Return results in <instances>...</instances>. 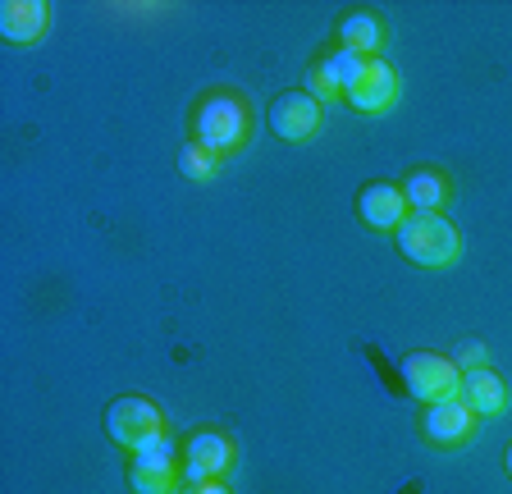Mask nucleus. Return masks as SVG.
I'll return each instance as SVG.
<instances>
[{
	"label": "nucleus",
	"mask_w": 512,
	"mask_h": 494,
	"mask_svg": "<svg viewBox=\"0 0 512 494\" xmlns=\"http://www.w3.org/2000/svg\"><path fill=\"white\" fill-rule=\"evenodd\" d=\"M192 129H197L192 142H202V147L215 151V156H234V151L247 142V133H252V110H247V101L238 97L234 87H220V92L197 101Z\"/></svg>",
	"instance_id": "f257e3e1"
},
{
	"label": "nucleus",
	"mask_w": 512,
	"mask_h": 494,
	"mask_svg": "<svg viewBox=\"0 0 512 494\" xmlns=\"http://www.w3.org/2000/svg\"><path fill=\"white\" fill-rule=\"evenodd\" d=\"M394 243L407 261L416 266H453L462 252V234L444 211H407V220L394 229Z\"/></svg>",
	"instance_id": "f03ea898"
},
{
	"label": "nucleus",
	"mask_w": 512,
	"mask_h": 494,
	"mask_svg": "<svg viewBox=\"0 0 512 494\" xmlns=\"http://www.w3.org/2000/svg\"><path fill=\"white\" fill-rule=\"evenodd\" d=\"M106 435L119 449L138 453L142 444L165 435V412H160V403H151V398H142V394H124L106 408Z\"/></svg>",
	"instance_id": "7ed1b4c3"
},
{
	"label": "nucleus",
	"mask_w": 512,
	"mask_h": 494,
	"mask_svg": "<svg viewBox=\"0 0 512 494\" xmlns=\"http://www.w3.org/2000/svg\"><path fill=\"white\" fill-rule=\"evenodd\" d=\"M403 385H407V394L421 398V403H444V398H458L462 371L453 357L421 348V353L403 357Z\"/></svg>",
	"instance_id": "20e7f679"
},
{
	"label": "nucleus",
	"mask_w": 512,
	"mask_h": 494,
	"mask_svg": "<svg viewBox=\"0 0 512 494\" xmlns=\"http://www.w3.org/2000/svg\"><path fill=\"white\" fill-rule=\"evenodd\" d=\"M320 115H325V106L311 97L307 87H288V92H279V97L270 101L266 124H270V133L284 142H307V138H316Z\"/></svg>",
	"instance_id": "39448f33"
},
{
	"label": "nucleus",
	"mask_w": 512,
	"mask_h": 494,
	"mask_svg": "<svg viewBox=\"0 0 512 494\" xmlns=\"http://www.w3.org/2000/svg\"><path fill=\"white\" fill-rule=\"evenodd\" d=\"M238 449L224 430H192L188 444H183V485H202L215 481L234 467Z\"/></svg>",
	"instance_id": "423d86ee"
},
{
	"label": "nucleus",
	"mask_w": 512,
	"mask_h": 494,
	"mask_svg": "<svg viewBox=\"0 0 512 494\" xmlns=\"http://www.w3.org/2000/svg\"><path fill=\"white\" fill-rule=\"evenodd\" d=\"M480 417L462 403V398H444V403H426L421 412V435H426L435 449H458L476 435Z\"/></svg>",
	"instance_id": "0eeeda50"
},
{
	"label": "nucleus",
	"mask_w": 512,
	"mask_h": 494,
	"mask_svg": "<svg viewBox=\"0 0 512 494\" xmlns=\"http://www.w3.org/2000/svg\"><path fill=\"white\" fill-rule=\"evenodd\" d=\"M352 110H362V115H384V110L394 106L398 101V74H394V65H389V60H371V65H366V74H362V83L352 87L348 97Z\"/></svg>",
	"instance_id": "6e6552de"
},
{
	"label": "nucleus",
	"mask_w": 512,
	"mask_h": 494,
	"mask_svg": "<svg viewBox=\"0 0 512 494\" xmlns=\"http://www.w3.org/2000/svg\"><path fill=\"white\" fill-rule=\"evenodd\" d=\"M407 197H403V183H366L362 193H357V215H362V225L371 229H398L407 220Z\"/></svg>",
	"instance_id": "1a4fd4ad"
},
{
	"label": "nucleus",
	"mask_w": 512,
	"mask_h": 494,
	"mask_svg": "<svg viewBox=\"0 0 512 494\" xmlns=\"http://www.w3.org/2000/svg\"><path fill=\"white\" fill-rule=\"evenodd\" d=\"M46 28H51V5L46 0H5L0 5V37L5 42H37V37H46Z\"/></svg>",
	"instance_id": "9d476101"
},
{
	"label": "nucleus",
	"mask_w": 512,
	"mask_h": 494,
	"mask_svg": "<svg viewBox=\"0 0 512 494\" xmlns=\"http://www.w3.org/2000/svg\"><path fill=\"white\" fill-rule=\"evenodd\" d=\"M458 398L467 403L476 417H499L508 408V380L494 371V366H476V371H462V389Z\"/></svg>",
	"instance_id": "9b49d317"
},
{
	"label": "nucleus",
	"mask_w": 512,
	"mask_h": 494,
	"mask_svg": "<svg viewBox=\"0 0 512 494\" xmlns=\"http://www.w3.org/2000/svg\"><path fill=\"white\" fill-rule=\"evenodd\" d=\"M339 46L343 51H357L366 55V60H380L384 55V42H389V28H384V19L375 10H348L339 19Z\"/></svg>",
	"instance_id": "f8f14e48"
},
{
	"label": "nucleus",
	"mask_w": 512,
	"mask_h": 494,
	"mask_svg": "<svg viewBox=\"0 0 512 494\" xmlns=\"http://www.w3.org/2000/svg\"><path fill=\"white\" fill-rule=\"evenodd\" d=\"M128 472H142V476H156V481H183V449L170 440V435H160V440L142 444L128 462Z\"/></svg>",
	"instance_id": "ddd939ff"
},
{
	"label": "nucleus",
	"mask_w": 512,
	"mask_h": 494,
	"mask_svg": "<svg viewBox=\"0 0 512 494\" xmlns=\"http://www.w3.org/2000/svg\"><path fill=\"white\" fill-rule=\"evenodd\" d=\"M403 197L412 211H444L448 197H453V183L444 170H430V165H416L403 179Z\"/></svg>",
	"instance_id": "4468645a"
},
{
	"label": "nucleus",
	"mask_w": 512,
	"mask_h": 494,
	"mask_svg": "<svg viewBox=\"0 0 512 494\" xmlns=\"http://www.w3.org/2000/svg\"><path fill=\"white\" fill-rule=\"evenodd\" d=\"M325 60H330L334 78H339V92H343V97H348L352 87L362 83L366 65H371V60H366V55H357V51H343V46H334V51H330V55H325Z\"/></svg>",
	"instance_id": "2eb2a0df"
},
{
	"label": "nucleus",
	"mask_w": 512,
	"mask_h": 494,
	"mask_svg": "<svg viewBox=\"0 0 512 494\" xmlns=\"http://www.w3.org/2000/svg\"><path fill=\"white\" fill-rule=\"evenodd\" d=\"M179 170L188 174V179H197V183H206L215 170H220V156L215 151H206L202 142H188V147L179 151Z\"/></svg>",
	"instance_id": "dca6fc26"
},
{
	"label": "nucleus",
	"mask_w": 512,
	"mask_h": 494,
	"mask_svg": "<svg viewBox=\"0 0 512 494\" xmlns=\"http://www.w3.org/2000/svg\"><path fill=\"white\" fill-rule=\"evenodd\" d=\"M302 87H307L320 106H330L334 97H343V92H339V78H334V69H330V60H325V55H320L316 65L307 69V83H302Z\"/></svg>",
	"instance_id": "f3484780"
},
{
	"label": "nucleus",
	"mask_w": 512,
	"mask_h": 494,
	"mask_svg": "<svg viewBox=\"0 0 512 494\" xmlns=\"http://www.w3.org/2000/svg\"><path fill=\"white\" fill-rule=\"evenodd\" d=\"M453 362H458V371H476V366H485V344L480 339H462L458 353H448Z\"/></svg>",
	"instance_id": "a211bd4d"
},
{
	"label": "nucleus",
	"mask_w": 512,
	"mask_h": 494,
	"mask_svg": "<svg viewBox=\"0 0 512 494\" xmlns=\"http://www.w3.org/2000/svg\"><path fill=\"white\" fill-rule=\"evenodd\" d=\"M188 494H234L229 485H224V476H215V481H202V485H188Z\"/></svg>",
	"instance_id": "6ab92c4d"
},
{
	"label": "nucleus",
	"mask_w": 512,
	"mask_h": 494,
	"mask_svg": "<svg viewBox=\"0 0 512 494\" xmlns=\"http://www.w3.org/2000/svg\"><path fill=\"white\" fill-rule=\"evenodd\" d=\"M503 467H508V476H512V444H508V453H503Z\"/></svg>",
	"instance_id": "aec40b11"
},
{
	"label": "nucleus",
	"mask_w": 512,
	"mask_h": 494,
	"mask_svg": "<svg viewBox=\"0 0 512 494\" xmlns=\"http://www.w3.org/2000/svg\"><path fill=\"white\" fill-rule=\"evenodd\" d=\"M170 494H188V485H174V490Z\"/></svg>",
	"instance_id": "412c9836"
}]
</instances>
